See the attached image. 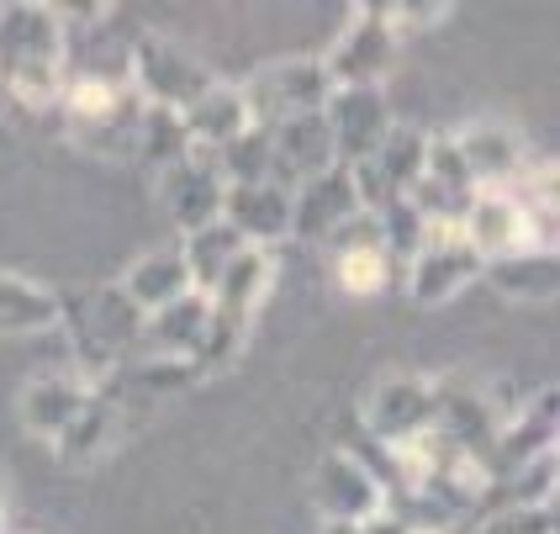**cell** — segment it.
<instances>
[{
  "label": "cell",
  "instance_id": "6da1fadb",
  "mask_svg": "<svg viewBox=\"0 0 560 534\" xmlns=\"http://www.w3.org/2000/svg\"><path fill=\"white\" fill-rule=\"evenodd\" d=\"M69 32L63 11L43 0H0V91L27 112L59 106L69 80Z\"/></svg>",
  "mask_w": 560,
  "mask_h": 534
},
{
  "label": "cell",
  "instance_id": "7a4b0ae2",
  "mask_svg": "<svg viewBox=\"0 0 560 534\" xmlns=\"http://www.w3.org/2000/svg\"><path fill=\"white\" fill-rule=\"evenodd\" d=\"M270 281H276L270 249H244L222 270V281L207 291V345L196 360V376H218L238 360V349L249 345L254 313L270 297Z\"/></svg>",
  "mask_w": 560,
  "mask_h": 534
},
{
  "label": "cell",
  "instance_id": "3957f363",
  "mask_svg": "<svg viewBox=\"0 0 560 534\" xmlns=\"http://www.w3.org/2000/svg\"><path fill=\"white\" fill-rule=\"evenodd\" d=\"M59 106L69 117V143H80L95 159H127L132 154V138H138V117H143V101L138 91L101 69L85 74H69L59 91Z\"/></svg>",
  "mask_w": 560,
  "mask_h": 534
},
{
  "label": "cell",
  "instance_id": "277c9868",
  "mask_svg": "<svg viewBox=\"0 0 560 534\" xmlns=\"http://www.w3.org/2000/svg\"><path fill=\"white\" fill-rule=\"evenodd\" d=\"M455 222H460L470 249L481 254V265L518 259V254L534 249H556V207H534L508 186L476 190Z\"/></svg>",
  "mask_w": 560,
  "mask_h": 534
},
{
  "label": "cell",
  "instance_id": "5b68a950",
  "mask_svg": "<svg viewBox=\"0 0 560 534\" xmlns=\"http://www.w3.org/2000/svg\"><path fill=\"white\" fill-rule=\"evenodd\" d=\"M127 85L138 91L143 106L175 112V117H180V112H190L201 95L218 85V74L196 59L190 48H180L175 37L143 32V37L132 43V54H127Z\"/></svg>",
  "mask_w": 560,
  "mask_h": 534
},
{
  "label": "cell",
  "instance_id": "8992f818",
  "mask_svg": "<svg viewBox=\"0 0 560 534\" xmlns=\"http://www.w3.org/2000/svg\"><path fill=\"white\" fill-rule=\"evenodd\" d=\"M238 95L249 106L254 127H280L291 117L323 112L328 95H334V80H328L323 59H280V63H259L238 85Z\"/></svg>",
  "mask_w": 560,
  "mask_h": 534
},
{
  "label": "cell",
  "instance_id": "52a82bcc",
  "mask_svg": "<svg viewBox=\"0 0 560 534\" xmlns=\"http://www.w3.org/2000/svg\"><path fill=\"white\" fill-rule=\"evenodd\" d=\"M481 254L466 244L460 222H429L418 254L402 265V291L418 302V307H439L450 297H460L470 281H481Z\"/></svg>",
  "mask_w": 560,
  "mask_h": 534
},
{
  "label": "cell",
  "instance_id": "ba28073f",
  "mask_svg": "<svg viewBox=\"0 0 560 534\" xmlns=\"http://www.w3.org/2000/svg\"><path fill=\"white\" fill-rule=\"evenodd\" d=\"M423 154H429V138L418 127H397L381 138V149L360 164H349V186L360 212H386L392 201H407L412 186L423 181Z\"/></svg>",
  "mask_w": 560,
  "mask_h": 534
},
{
  "label": "cell",
  "instance_id": "9c48e42d",
  "mask_svg": "<svg viewBox=\"0 0 560 534\" xmlns=\"http://www.w3.org/2000/svg\"><path fill=\"white\" fill-rule=\"evenodd\" d=\"M392 59H397V37L386 27L381 5H354L339 32V43L328 48L323 69H328L334 91H381Z\"/></svg>",
  "mask_w": 560,
  "mask_h": 534
},
{
  "label": "cell",
  "instance_id": "30bf717a",
  "mask_svg": "<svg viewBox=\"0 0 560 534\" xmlns=\"http://www.w3.org/2000/svg\"><path fill=\"white\" fill-rule=\"evenodd\" d=\"M312 498H317L328 524H371L375 513L392 508L381 476H375L371 461L354 455V450H328V455H323V466L312 472Z\"/></svg>",
  "mask_w": 560,
  "mask_h": 534
},
{
  "label": "cell",
  "instance_id": "8fae6325",
  "mask_svg": "<svg viewBox=\"0 0 560 534\" xmlns=\"http://www.w3.org/2000/svg\"><path fill=\"white\" fill-rule=\"evenodd\" d=\"M222 196H228V181H222V170H218V154L190 149L180 164L159 170V201H164V212L175 218L180 233H196V228L218 222Z\"/></svg>",
  "mask_w": 560,
  "mask_h": 534
},
{
  "label": "cell",
  "instance_id": "7c38bea8",
  "mask_svg": "<svg viewBox=\"0 0 560 534\" xmlns=\"http://www.w3.org/2000/svg\"><path fill=\"white\" fill-rule=\"evenodd\" d=\"M328 244H334V276L349 297H381L386 286L402 281V265L386 254L371 212H354Z\"/></svg>",
  "mask_w": 560,
  "mask_h": 534
},
{
  "label": "cell",
  "instance_id": "4fadbf2b",
  "mask_svg": "<svg viewBox=\"0 0 560 534\" xmlns=\"http://www.w3.org/2000/svg\"><path fill=\"white\" fill-rule=\"evenodd\" d=\"M434 429V381L429 376H386L365 403V434L371 444H402Z\"/></svg>",
  "mask_w": 560,
  "mask_h": 534
},
{
  "label": "cell",
  "instance_id": "5bb4252c",
  "mask_svg": "<svg viewBox=\"0 0 560 534\" xmlns=\"http://www.w3.org/2000/svg\"><path fill=\"white\" fill-rule=\"evenodd\" d=\"M450 143H455V154H460V164H466V175L476 190L513 186V181L524 175V164H529L518 127L498 123V117H481V123L460 127Z\"/></svg>",
  "mask_w": 560,
  "mask_h": 534
},
{
  "label": "cell",
  "instance_id": "9a60e30c",
  "mask_svg": "<svg viewBox=\"0 0 560 534\" xmlns=\"http://www.w3.org/2000/svg\"><path fill=\"white\" fill-rule=\"evenodd\" d=\"M323 117H328V132H334V159L343 170L371 159L381 149V138L392 132V112H386L381 91H334Z\"/></svg>",
  "mask_w": 560,
  "mask_h": 534
},
{
  "label": "cell",
  "instance_id": "2e32d148",
  "mask_svg": "<svg viewBox=\"0 0 560 534\" xmlns=\"http://www.w3.org/2000/svg\"><path fill=\"white\" fill-rule=\"evenodd\" d=\"M222 222H228L249 249H270L280 239H291V186H280V181L228 186V196H222Z\"/></svg>",
  "mask_w": 560,
  "mask_h": 534
},
{
  "label": "cell",
  "instance_id": "e0dca14e",
  "mask_svg": "<svg viewBox=\"0 0 560 534\" xmlns=\"http://www.w3.org/2000/svg\"><path fill=\"white\" fill-rule=\"evenodd\" d=\"M270 132V159H276V181L280 186H302V181H317L323 170H334V132H328V117L323 112H307V117H291L280 127H265Z\"/></svg>",
  "mask_w": 560,
  "mask_h": 534
},
{
  "label": "cell",
  "instance_id": "ac0fdd59",
  "mask_svg": "<svg viewBox=\"0 0 560 534\" xmlns=\"http://www.w3.org/2000/svg\"><path fill=\"white\" fill-rule=\"evenodd\" d=\"M354 212H360V201H354V186H349V170L334 164L317 181H302V186L291 190V239L328 244Z\"/></svg>",
  "mask_w": 560,
  "mask_h": 534
},
{
  "label": "cell",
  "instance_id": "d6986e66",
  "mask_svg": "<svg viewBox=\"0 0 560 534\" xmlns=\"http://www.w3.org/2000/svg\"><path fill=\"white\" fill-rule=\"evenodd\" d=\"M91 392L95 381L74 376V371H48V376L27 381V392H22V429L37 434L43 444H59L63 429L85 413Z\"/></svg>",
  "mask_w": 560,
  "mask_h": 534
},
{
  "label": "cell",
  "instance_id": "ffe728a7",
  "mask_svg": "<svg viewBox=\"0 0 560 534\" xmlns=\"http://www.w3.org/2000/svg\"><path fill=\"white\" fill-rule=\"evenodd\" d=\"M539 455H556V386L539 392V403L513 413V423H498V440L487 455V476H508Z\"/></svg>",
  "mask_w": 560,
  "mask_h": 534
},
{
  "label": "cell",
  "instance_id": "44dd1931",
  "mask_svg": "<svg viewBox=\"0 0 560 534\" xmlns=\"http://www.w3.org/2000/svg\"><path fill=\"white\" fill-rule=\"evenodd\" d=\"M201 345H207V297H180L175 307L143 317V334H138V349H149L154 360H170V365H190L201 360Z\"/></svg>",
  "mask_w": 560,
  "mask_h": 534
},
{
  "label": "cell",
  "instance_id": "7402d4cb",
  "mask_svg": "<svg viewBox=\"0 0 560 534\" xmlns=\"http://www.w3.org/2000/svg\"><path fill=\"white\" fill-rule=\"evenodd\" d=\"M117 291L132 302V313H138V317L164 313V307H175L180 297H190L186 259H180V249L143 254V259H132V265H127V276L117 281Z\"/></svg>",
  "mask_w": 560,
  "mask_h": 534
},
{
  "label": "cell",
  "instance_id": "603a6c76",
  "mask_svg": "<svg viewBox=\"0 0 560 534\" xmlns=\"http://www.w3.org/2000/svg\"><path fill=\"white\" fill-rule=\"evenodd\" d=\"M180 123H186V138L190 149H201V154H222L228 143H238L244 132H249V106H244V95L238 85H212V91L201 95L190 112H180Z\"/></svg>",
  "mask_w": 560,
  "mask_h": 534
},
{
  "label": "cell",
  "instance_id": "cb8c5ba5",
  "mask_svg": "<svg viewBox=\"0 0 560 534\" xmlns=\"http://www.w3.org/2000/svg\"><path fill=\"white\" fill-rule=\"evenodd\" d=\"M63 323V297L54 286L0 270V334H48Z\"/></svg>",
  "mask_w": 560,
  "mask_h": 534
},
{
  "label": "cell",
  "instance_id": "d4e9b609",
  "mask_svg": "<svg viewBox=\"0 0 560 534\" xmlns=\"http://www.w3.org/2000/svg\"><path fill=\"white\" fill-rule=\"evenodd\" d=\"M117 418H122V403H117L106 386H95L85 413H80V418L63 429V440L54 444L63 466H91L101 455H112V444H117Z\"/></svg>",
  "mask_w": 560,
  "mask_h": 534
},
{
  "label": "cell",
  "instance_id": "484cf974",
  "mask_svg": "<svg viewBox=\"0 0 560 534\" xmlns=\"http://www.w3.org/2000/svg\"><path fill=\"white\" fill-rule=\"evenodd\" d=\"M498 297L508 302H556L560 291V265H556V249H534V254H518V259H498L481 270Z\"/></svg>",
  "mask_w": 560,
  "mask_h": 534
},
{
  "label": "cell",
  "instance_id": "4316f807",
  "mask_svg": "<svg viewBox=\"0 0 560 534\" xmlns=\"http://www.w3.org/2000/svg\"><path fill=\"white\" fill-rule=\"evenodd\" d=\"M249 249L228 222H207V228H196V233H186V244H180V259H186V276H190V291L196 297H207L212 286L222 281V270L238 259V254Z\"/></svg>",
  "mask_w": 560,
  "mask_h": 534
},
{
  "label": "cell",
  "instance_id": "83f0119b",
  "mask_svg": "<svg viewBox=\"0 0 560 534\" xmlns=\"http://www.w3.org/2000/svg\"><path fill=\"white\" fill-rule=\"evenodd\" d=\"M186 154H190L186 123H180L175 112H154V106H143V117H138V138H132V159H149L154 170H170V164H180Z\"/></svg>",
  "mask_w": 560,
  "mask_h": 534
},
{
  "label": "cell",
  "instance_id": "f1b7e54d",
  "mask_svg": "<svg viewBox=\"0 0 560 534\" xmlns=\"http://www.w3.org/2000/svg\"><path fill=\"white\" fill-rule=\"evenodd\" d=\"M466 534H556V503L539 508H498V513H481Z\"/></svg>",
  "mask_w": 560,
  "mask_h": 534
},
{
  "label": "cell",
  "instance_id": "f546056e",
  "mask_svg": "<svg viewBox=\"0 0 560 534\" xmlns=\"http://www.w3.org/2000/svg\"><path fill=\"white\" fill-rule=\"evenodd\" d=\"M381 16H386L392 37L402 43V37H418V32H434L439 22H450L455 5H444V0H397V5H381Z\"/></svg>",
  "mask_w": 560,
  "mask_h": 534
},
{
  "label": "cell",
  "instance_id": "4dcf8cb0",
  "mask_svg": "<svg viewBox=\"0 0 560 534\" xmlns=\"http://www.w3.org/2000/svg\"><path fill=\"white\" fill-rule=\"evenodd\" d=\"M328 534H360V524H328Z\"/></svg>",
  "mask_w": 560,
  "mask_h": 534
},
{
  "label": "cell",
  "instance_id": "1f68e13d",
  "mask_svg": "<svg viewBox=\"0 0 560 534\" xmlns=\"http://www.w3.org/2000/svg\"><path fill=\"white\" fill-rule=\"evenodd\" d=\"M0 530H5V508H0Z\"/></svg>",
  "mask_w": 560,
  "mask_h": 534
}]
</instances>
